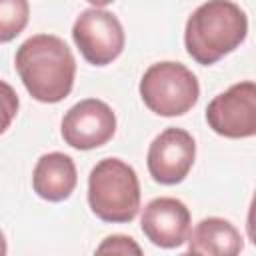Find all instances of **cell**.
I'll list each match as a JSON object with an SVG mask.
<instances>
[{
	"instance_id": "cell-1",
	"label": "cell",
	"mask_w": 256,
	"mask_h": 256,
	"mask_svg": "<svg viewBox=\"0 0 256 256\" xmlns=\"http://www.w3.org/2000/svg\"><path fill=\"white\" fill-rule=\"evenodd\" d=\"M14 66L24 88L38 102L56 104L72 92L76 60L68 44L54 34H36L22 42Z\"/></svg>"
},
{
	"instance_id": "cell-2",
	"label": "cell",
	"mask_w": 256,
	"mask_h": 256,
	"mask_svg": "<svg viewBox=\"0 0 256 256\" xmlns=\"http://www.w3.org/2000/svg\"><path fill=\"white\" fill-rule=\"evenodd\" d=\"M248 34V18L232 0H208L188 18L184 28L186 52L202 66H210L234 52Z\"/></svg>"
},
{
	"instance_id": "cell-3",
	"label": "cell",
	"mask_w": 256,
	"mask_h": 256,
	"mask_svg": "<svg viewBox=\"0 0 256 256\" xmlns=\"http://www.w3.org/2000/svg\"><path fill=\"white\" fill-rule=\"evenodd\" d=\"M88 204L104 222H132L140 208V182L134 168L120 158L100 160L88 176Z\"/></svg>"
},
{
	"instance_id": "cell-4",
	"label": "cell",
	"mask_w": 256,
	"mask_h": 256,
	"mask_svg": "<svg viewBox=\"0 0 256 256\" xmlns=\"http://www.w3.org/2000/svg\"><path fill=\"white\" fill-rule=\"evenodd\" d=\"M138 90L148 110L166 118L186 114L200 96V86L192 70L170 60L152 64L144 72Z\"/></svg>"
},
{
	"instance_id": "cell-5",
	"label": "cell",
	"mask_w": 256,
	"mask_h": 256,
	"mask_svg": "<svg viewBox=\"0 0 256 256\" xmlns=\"http://www.w3.org/2000/svg\"><path fill=\"white\" fill-rule=\"evenodd\" d=\"M72 38L82 58L94 66L114 62L124 50V28L120 20L102 8H88L80 12L72 26Z\"/></svg>"
},
{
	"instance_id": "cell-6",
	"label": "cell",
	"mask_w": 256,
	"mask_h": 256,
	"mask_svg": "<svg viewBox=\"0 0 256 256\" xmlns=\"http://www.w3.org/2000/svg\"><path fill=\"white\" fill-rule=\"evenodd\" d=\"M208 126L224 138H250L256 134V84L238 82L214 96L206 108Z\"/></svg>"
},
{
	"instance_id": "cell-7",
	"label": "cell",
	"mask_w": 256,
	"mask_h": 256,
	"mask_svg": "<svg viewBox=\"0 0 256 256\" xmlns=\"http://www.w3.org/2000/svg\"><path fill=\"white\" fill-rule=\"evenodd\" d=\"M60 130L68 146L76 150H92L104 146L114 136L116 116L106 102L86 98L64 114Z\"/></svg>"
},
{
	"instance_id": "cell-8",
	"label": "cell",
	"mask_w": 256,
	"mask_h": 256,
	"mask_svg": "<svg viewBox=\"0 0 256 256\" xmlns=\"http://www.w3.org/2000/svg\"><path fill=\"white\" fill-rule=\"evenodd\" d=\"M196 158V142L182 128H166L148 148V172L158 184H178L192 170Z\"/></svg>"
},
{
	"instance_id": "cell-9",
	"label": "cell",
	"mask_w": 256,
	"mask_h": 256,
	"mask_svg": "<svg viewBox=\"0 0 256 256\" xmlns=\"http://www.w3.org/2000/svg\"><path fill=\"white\" fill-rule=\"evenodd\" d=\"M140 228L154 246L178 248L190 232V210L178 198H154L144 206Z\"/></svg>"
},
{
	"instance_id": "cell-10",
	"label": "cell",
	"mask_w": 256,
	"mask_h": 256,
	"mask_svg": "<svg viewBox=\"0 0 256 256\" xmlns=\"http://www.w3.org/2000/svg\"><path fill=\"white\" fill-rule=\"evenodd\" d=\"M78 182L74 160L62 152H48L38 158L32 172L34 192L48 202L66 200Z\"/></svg>"
},
{
	"instance_id": "cell-11",
	"label": "cell",
	"mask_w": 256,
	"mask_h": 256,
	"mask_svg": "<svg viewBox=\"0 0 256 256\" xmlns=\"http://www.w3.org/2000/svg\"><path fill=\"white\" fill-rule=\"evenodd\" d=\"M188 252L206 256H236L242 252L244 242L236 226L224 218L210 216L200 220L188 232Z\"/></svg>"
},
{
	"instance_id": "cell-12",
	"label": "cell",
	"mask_w": 256,
	"mask_h": 256,
	"mask_svg": "<svg viewBox=\"0 0 256 256\" xmlns=\"http://www.w3.org/2000/svg\"><path fill=\"white\" fill-rule=\"evenodd\" d=\"M28 0H0V44L14 40L28 24Z\"/></svg>"
},
{
	"instance_id": "cell-13",
	"label": "cell",
	"mask_w": 256,
	"mask_h": 256,
	"mask_svg": "<svg viewBox=\"0 0 256 256\" xmlns=\"http://www.w3.org/2000/svg\"><path fill=\"white\" fill-rule=\"evenodd\" d=\"M18 106H20V100L16 90L8 82L0 80V134H4L6 128L12 124V120L16 118Z\"/></svg>"
},
{
	"instance_id": "cell-14",
	"label": "cell",
	"mask_w": 256,
	"mask_h": 256,
	"mask_svg": "<svg viewBox=\"0 0 256 256\" xmlns=\"http://www.w3.org/2000/svg\"><path fill=\"white\" fill-rule=\"evenodd\" d=\"M96 254H142V248L134 242V238L124 234H112L102 240V244L96 248Z\"/></svg>"
},
{
	"instance_id": "cell-15",
	"label": "cell",
	"mask_w": 256,
	"mask_h": 256,
	"mask_svg": "<svg viewBox=\"0 0 256 256\" xmlns=\"http://www.w3.org/2000/svg\"><path fill=\"white\" fill-rule=\"evenodd\" d=\"M86 2H90L94 8H104V6H108V4H112L114 0H86Z\"/></svg>"
},
{
	"instance_id": "cell-16",
	"label": "cell",
	"mask_w": 256,
	"mask_h": 256,
	"mask_svg": "<svg viewBox=\"0 0 256 256\" xmlns=\"http://www.w3.org/2000/svg\"><path fill=\"white\" fill-rule=\"evenodd\" d=\"M8 252V246H6V238H4V232L0 230V256H4Z\"/></svg>"
}]
</instances>
